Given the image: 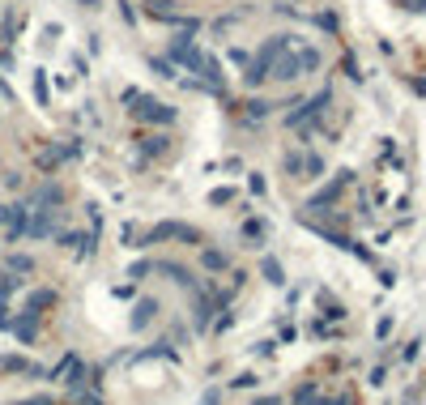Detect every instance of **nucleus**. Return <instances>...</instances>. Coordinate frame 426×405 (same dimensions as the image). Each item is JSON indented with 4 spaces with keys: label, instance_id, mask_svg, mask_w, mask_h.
Returning a JSON list of instances; mask_svg holds the SVG:
<instances>
[{
    "label": "nucleus",
    "instance_id": "f257e3e1",
    "mask_svg": "<svg viewBox=\"0 0 426 405\" xmlns=\"http://www.w3.org/2000/svg\"><path fill=\"white\" fill-rule=\"evenodd\" d=\"M320 52L316 47H307V43H294V47H286V52L273 60V68H269V77H278V82H294V77H303V73H316L320 68Z\"/></svg>",
    "mask_w": 426,
    "mask_h": 405
},
{
    "label": "nucleus",
    "instance_id": "f03ea898",
    "mask_svg": "<svg viewBox=\"0 0 426 405\" xmlns=\"http://www.w3.org/2000/svg\"><path fill=\"white\" fill-rule=\"evenodd\" d=\"M162 239H184V243H200V235L192 231V226H184V222H162V226H154V231L145 235V243H141V247H149V243H162Z\"/></svg>",
    "mask_w": 426,
    "mask_h": 405
},
{
    "label": "nucleus",
    "instance_id": "7ed1b4c3",
    "mask_svg": "<svg viewBox=\"0 0 426 405\" xmlns=\"http://www.w3.org/2000/svg\"><path fill=\"white\" fill-rule=\"evenodd\" d=\"M137 103L141 107H133V115L145 120V124H171L175 120V107H166V103H154V98H145V94L137 98Z\"/></svg>",
    "mask_w": 426,
    "mask_h": 405
},
{
    "label": "nucleus",
    "instance_id": "20e7f679",
    "mask_svg": "<svg viewBox=\"0 0 426 405\" xmlns=\"http://www.w3.org/2000/svg\"><path fill=\"white\" fill-rule=\"evenodd\" d=\"M149 13H154L158 21H171V26H184V30H196V26H200L196 17H184V13H175V9H166V5H149Z\"/></svg>",
    "mask_w": 426,
    "mask_h": 405
},
{
    "label": "nucleus",
    "instance_id": "39448f33",
    "mask_svg": "<svg viewBox=\"0 0 426 405\" xmlns=\"http://www.w3.org/2000/svg\"><path fill=\"white\" fill-rule=\"evenodd\" d=\"M154 316H158V303H154V299H141L137 308H133V320H128V328H133V333H141V328H145L149 320H154Z\"/></svg>",
    "mask_w": 426,
    "mask_h": 405
},
{
    "label": "nucleus",
    "instance_id": "423d86ee",
    "mask_svg": "<svg viewBox=\"0 0 426 405\" xmlns=\"http://www.w3.org/2000/svg\"><path fill=\"white\" fill-rule=\"evenodd\" d=\"M345 184H349V171L341 175V180H333V184H329V188H324V192H316V196L307 200V209H320V205H329V200H337V192H341Z\"/></svg>",
    "mask_w": 426,
    "mask_h": 405
},
{
    "label": "nucleus",
    "instance_id": "0eeeda50",
    "mask_svg": "<svg viewBox=\"0 0 426 405\" xmlns=\"http://www.w3.org/2000/svg\"><path fill=\"white\" fill-rule=\"evenodd\" d=\"M52 303H56V290H35L26 308H30V316H39V308H52Z\"/></svg>",
    "mask_w": 426,
    "mask_h": 405
},
{
    "label": "nucleus",
    "instance_id": "6e6552de",
    "mask_svg": "<svg viewBox=\"0 0 426 405\" xmlns=\"http://www.w3.org/2000/svg\"><path fill=\"white\" fill-rule=\"evenodd\" d=\"M13 333H17L21 341H35V333H39V324H35V316H30V320H17V324H13Z\"/></svg>",
    "mask_w": 426,
    "mask_h": 405
},
{
    "label": "nucleus",
    "instance_id": "1a4fd4ad",
    "mask_svg": "<svg viewBox=\"0 0 426 405\" xmlns=\"http://www.w3.org/2000/svg\"><path fill=\"white\" fill-rule=\"evenodd\" d=\"M264 277H269V286H282L286 277H282V265L273 261V256H264Z\"/></svg>",
    "mask_w": 426,
    "mask_h": 405
},
{
    "label": "nucleus",
    "instance_id": "9d476101",
    "mask_svg": "<svg viewBox=\"0 0 426 405\" xmlns=\"http://www.w3.org/2000/svg\"><path fill=\"white\" fill-rule=\"evenodd\" d=\"M200 261H205V269H226V265H231L222 252H200Z\"/></svg>",
    "mask_w": 426,
    "mask_h": 405
},
{
    "label": "nucleus",
    "instance_id": "9b49d317",
    "mask_svg": "<svg viewBox=\"0 0 426 405\" xmlns=\"http://www.w3.org/2000/svg\"><path fill=\"white\" fill-rule=\"evenodd\" d=\"M162 273H166V277H175V282H180V286H192V277H188V273H184L180 265H162Z\"/></svg>",
    "mask_w": 426,
    "mask_h": 405
},
{
    "label": "nucleus",
    "instance_id": "f8f14e48",
    "mask_svg": "<svg viewBox=\"0 0 426 405\" xmlns=\"http://www.w3.org/2000/svg\"><path fill=\"white\" fill-rule=\"evenodd\" d=\"M294 401H298V405H316V384H303V388L294 393Z\"/></svg>",
    "mask_w": 426,
    "mask_h": 405
},
{
    "label": "nucleus",
    "instance_id": "ddd939ff",
    "mask_svg": "<svg viewBox=\"0 0 426 405\" xmlns=\"http://www.w3.org/2000/svg\"><path fill=\"white\" fill-rule=\"evenodd\" d=\"M9 269H17V273H30V269H35V261H30V256H9Z\"/></svg>",
    "mask_w": 426,
    "mask_h": 405
},
{
    "label": "nucleus",
    "instance_id": "4468645a",
    "mask_svg": "<svg viewBox=\"0 0 426 405\" xmlns=\"http://www.w3.org/2000/svg\"><path fill=\"white\" fill-rule=\"evenodd\" d=\"M145 149H149V154H158V149H166V137H145Z\"/></svg>",
    "mask_w": 426,
    "mask_h": 405
},
{
    "label": "nucleus",
    "instance_id": "2eb2a0df",
    "mask_svg": "<svg viewBox=\"0 0 426 405\" xmlns=\"http://www.w3.org/2000/svg\"><path fill=\"white\" fill-rule=\"evenodd\" d=\"M247 115H252V120H260V115H269V103H247Z\"/></svg>",
    "mask_w": 426,
    "mask_h": 405
},
{
    "label": "nucleus",
    "instance_id": "dca6fc26",
    "mask_svg": "<svg viewBox=\"0 0 426 405\" xmlns=\"http://www.w3.org/2000/svg\"><path fill=\"white\" fill-rule=\"evenodd\" d=\"M13 405H56L52 397H26V401H13Z\"/></svg>",
    "mask_w": 426,
    "mask_h": 405
},
{
    "label": "nucleus",
    "instance_id": "f3484780",
    "mask_svg": "<svg viewBox=\"0 0 426 405\" xmlns=\"http://www.w3.org/2000/svg\"><path fill=\"white\" fill-rule=\"evenodd\" d=\"M145 273H149V261H137V265L128 269V277H145Z\"/></svg>",
    "mask_w": 426,
    "mask_h": 405
},
{
    "label": "nucleus",
    "instance_id": "a211bd4d",
    "mask_svg": "<svg viewBox=\"0 0 426 405\" xmlns=\"http://www.w3.org/2000/svg\"><path fill=\"white\" fill-rule=\"evenodd\" d=\"M0 324H9V308H5V290H0Z\"/></svg>",
    "mask_w": 426,
    "mask_h": 405
},
{
    "label": "nucleus",
    "instance_id": "6ab92c4d",
    "mask_svg": "<svg viewBox=\"0 0 426 405\" xmlns=\"http://www.w3.org/2000/svg\"><path fill=\"white\" fill-rule=\"evenodd\" d=\"M200 405H217V393H213V388H209V393H205V397H200Z\"/></svg>",
    "mask_w": 426,
    "mask_h": 405
},
{
    "label": "nucleus",
    "instance_id": "aec40b11",
    "mask_svg": "<svg viewBox=\"0 0 426 405\" xmlns=\"http://www.w3.org/2000/svg\"><path fill=\"white\" fill-rule=\"evenodd\" d=\"M256 405H282V401H278V397H260Z\"/></svg>",
    "mask_w": 426,
    "mask_h": 405
}]
</instances>
